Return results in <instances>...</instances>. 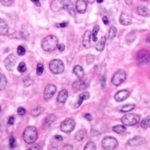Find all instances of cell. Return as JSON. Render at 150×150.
<instances>
[{
  "label": "cell",
  "mask_w": 150,
  "mask_h": 150,
  "mask_svg": "<svg viewBox=\"0 0 150 150\" xmlns=\"http://www.w3.org/2000/svg\"><path fill=\"white\" fill-rule=\"evenodd\" d=\"M58 44V39L54 35H49L42 41V48L46 52H52L57 48Z\"/></svg>",
  "instance_id": "cell-1"
},
{
  "label": "cell",
  "mask_w": 150,
  "mask_h": 150,
  "mask_svg": "<svg viewBox=\"0 0 150 150\" xmlns=\"http://www.w3.org/2000/svg\"><path fill=\"white\" fill-rule=\"evenodd\" d=\"M38 138V132L34 126H28L23 132V139L27 144H33Z\"/></svg>",
  "instance_id": "cell-2"
},
{
  "label": "cell",
  "mask_w": 150,
  "mask_h": 150,
  "mask_svg": "<svg viewBox=\"0 0 150 150\" xmlns=\"http://www.w3.org/2000/svg\"><path fill=\"white\" fill-rule=\"evenodd\" d=\"M139 121H140V116L138 114H134V113L125 114L122 118V125H125V126H134L135 125H137Z\"/></svg>",
  "instance_id": "cell-3"
},
{
  "label": "cell",
  "mask_w": 150,
  "mask_h": 150,
  "mask_svg": "<svg viewBox=\"0 0 150 150\" xmlns=\"http://www.w3.org/2000/svg\"><path fill=\"white\" fill-rule=\"evenodd\" d=\"M49 68L52 73L54 74H61L64 70V66L63 61L59 59H54L52 60L49 64Z\"/></svg>",
  "instance_id": "cell-4"
},
{
  "label": "cell",
  "mask_w": 150,
  "mask_h": 150,
  "mask_svg": "<svg viewBox=\"0 0 150 150\" xmlns=\"http://www.w3.org/2000/svg\"><path fill=\"white\" fill-rule=\"evenodd\" d=\"M101 146H102L103 149L112 150L118 146V141H117L114 137H112V136H108V137H105L102 140Z\"/></svg>",
  "instance_id": "cell-5"
},
{
  "label": "cell",
  "mask_w": 150,
  "mask_h": 150,
  "mask_svg": "<svg viewBox=\"0 0 150 150\" xmlns=\"http://www.w3.org/2000/svg\"><path fill=\"white\" fill-rule=\"evenodd\" d=\"M125 79H126V73H125V71L120 69L118 71H116L115 74L112 76V83L114 85V86H120L121 84H122L123 82H125Z\"/></svg>",
  "instance_id": "cell-6"
},
{
  "label": "cell",
  "mask_w": 150,
  "mask_h": 150,
  "mask_svg": "<svg viewBox=\"0 0 150 150\" xmlns=\"http://www.w3.org/2000/svg\"><path fill=\"white\" fill-rule=\"evenodd\" d=\"M136 62L138 66L147 64L150 63V54L146 50H141L136 55Z\"/></svg>",
  "instance_id": "cell-7"
},
{
  "label": "cell",
  "mask_w": 150,
  "mask_h": 150,
  "mask_svg": "<svg viewBox=\"0 0 150 150\" xmlns=\"http://www.w3.org/2000/svg\"><path fill=\"white\" fill-rule=\"evenodd\" d=\"M75 126H76L75 121L73 119H71V118H67L61 123L60 128H61L62 132L66 133V134H69L75 129Z\"/></svg>",
  "instance_id": "cell-8"
},
{
  "label": "cell",
  "mask_w": 150,
  "mask_h": 150,
  "mask_svg": "<svg viewBox=\"0 0 150 150\" xmlns=\"http://www.w3.org/2000/svg\"><path fill=\"white\" fill-rule=\"evenodd\" d=\"M16 63H17V57L15 54H9L4 61L5 67L8 71H12L13 69H14V67L16 66Z\"/></svg>",
  "instance_id": "cell-9"
},
{
  "label": "cell",
  "mask_w": 150,
  "mask_h": 150,
  "mask_svg": "<svg viewBox=\"0 0 150 150\" xmlns=\"http://www.w3.org/2000/svg\"><path fill=\"white\" fill-rule=\"evenodd\" d=\"M56 92V87L53 84H49L46 86L44 89V99L45 100H50L53 98L54 93Z\"/></svg>",
  "instance_id": "cell-10"
},
{
  "label": "cell",
  "mask_w": 150,
  "mask_h": 150,
  "mask_svg": "<svg viewBox=\"0 0 150 150\" xmlns=\"http://www.w3.org/2000/svg\"><path fill=\"white\" fill-rule=\"evenodd\" d=\"M64 0H53L51 3V9L54 12H59L64 9Z\"/></svg>",
  "instance_id": "cell-11"
},
{
  "label": "cell",
  "mask_w": 150,
  "mask_h": 150,
  "mask_svg": "<svg viewBox=\"0 0 150 150\" xmlns=\"http://www.w3.org/2000/svg\"><path fill=\"white\" fill-rule=\"evenodd\" d=\"M145 142V138L142 137V136H134V137L131 138L127 142V144L131 146H138L140 145H143Z\"/></svg>",
  "instance_id": "cell-12"
},
{
  "label": "cell",
  "mask_w": 150,
  "mask_h": 150,
  "mask_svg": "<svg viewBox=\"0 0 150 150\" xmlns=\"http://www.w3.org/2000/svg\"><path fill=\"white\" fill-rule=\"evenodd\" d=\"M129 96H130V92L128 90H120L115 94L114 99H115L116 101L121 102V101H123V100H125L126 99H128Z\"/></svg>",
  "instance_id": "cell-13"
},
{
  "label": "cell",
  "mask_w": 150,
  "mask_h": 150,
  "mask_svg": "<svg viewBox=\"0 0 150 150\" xmlns=\"http://www.w3.org/2000/svg\"><path fill=\"white\" fill-rule=\"evenodd\" d=\"M120 23L123 26H128L132 23V17L127 12H122L120 16Z\"/></svg>",
  "instance_id": "cell-14"
},
{
  "label": "cell",
  "mask_w": 150,
  "mask_h": 150,
  "mask_svg": "<svg viewBox=\"0 0 150 150\" xmlns=\"http://www.w3.org/2000/svg\"><path fill=\"white\" fill-rule=\"evenodd\" d=\"M64 9H66L72 17H75L76 11H75V8L73 6V3L71 2V0H64Z\"/></svg>",
  "instance_id": "cell-15"
},
{
  "label": "cell",
  "mask_w": 150,
  "mask_h": 150,
  "mask_svg": "<svg viewBox=\"0 0 150 150\" xmlns=\"http://www.w3.org/2000/svg\"><path fill=\"white\" fill-rule=\"evenodd\" d=\"M76 8L78 11V13L83 14L87 10V2L85 0H77L76 4Z\"/></svg>",
  "instance_id": "cell-16"
},
{
  "label": "cell",
  "mask_w": 150,
  "mask_h": 150,
  "mask_svg": "<svg viewBox=\"0 0 150 150\" xmlns=\"http://www.w3.org/2000/svg\"><path fill=\"white\" fill-rule=\"evenodd\" d=\"M68 98V91L67 89H62L59 94H58V97H57V102L60 103V104H63L67 101Z\"/></svg>",
  "instance_id": "cell-17"
},
{
  "label": "cell",
  "mask_w": 150,
  "mask_h": 150,
  "mask_svg": "<svg viewBox=\"0 0 150 150\" xmlns=\"http://www.w3.org/2000/svg\"><path fill=\"white\" fill-rule=\"evenodd\" d=\"M88 84L86 83V81L83 80V79H78V80H76L74 83H73V88L76 89V90H83L87 88Z\"/></svg>",
  "instance_id": "cell-18"
},
{
  "label": "cell",
  "mask_w": 150,
  "mask_h": 150,
  "mask_svg": "<svg viewBox=\"0 0 150 150\" xmlns=\"http://www.w3.org/2000/svg\"><path fill=\"white\" fill-rule=\"evenodd\" d=\"M90 41H91V33L90 31L87 30L83 36V46L86 49H88L90 47Z\"/></svg>",
  "instance_id": "cell-19"
},
{
  "label": "cell",
  "mask_w": 150,
  "mask_h": 150,
  "mask_svg": "<svg viewBox=\"0 0 150 150\" xmlns=\"http://www.w3.org/2000/svg\"><path fill=\"white\" fill-rule=\"evenodd\" d=\"M8 32V25L4 19L0 18V35H6Z\"/></svg>",
  "instance_id": "cell-20"
},
{
  "label": "cell",
  "mask_w": 150,
  "mask_h": 150,
  "mask_svg": "<svg viewBox=\"0 0 150 150\" xmlns=\"http://www.w3.org/2000/svg\"><path fill=\"white\" fill-rule=\"evenodd\" d=\"M89 93L88 92H83L82 94H80L79 95V98H78V100H77V102L76 103V105H75V108H78L79 107L81 104H82V102L84 101V100H88L89 99Z\"/></svg>",
  "instance_id": "cell-21"
},
{
  "label": "cell",
  "mask_w": 150,
  "mask_h": 150,
  "mask_svg": "<svg viewBox=\"0 0 150 150\" xmlns=\"http://www.w3.org/2000/svg\"><path fill=\"white\" fill-rule=\"evenodd\" d=\"M56 121V117H55V115L54 114H51V115H49L46 119H45V127H51L52 125H54V122Z\"/></svg>",
  "instance_id": "cell-22"
},
{
  "label": "cell",
  "mask_w": 150,
  "mask_h": 150,
  "mask_svg": "<svg viewBox=\"0 0 150 150\" xmlns=\"http://www.w3.org/2000/svg\"><path fill=\"white\" fill-rule=\"evenodd\" d=\"M87 137V131L86 130H80L75 134V139L76 141H83L85 138Z\"/></svg>",
  "instance_id": "cell-23"
},
{
  "label": "cell",
  "mask_w": 150,
  "mask_h": 150,
  "mask_svg": "<svg viewBox=\"0 0 150 150\" xmlns=\"http://www.w3.org/2000/svg\"><path fill=\"white\" fill-rule=\"evenodd\" d=\"M73 73L78 77V78H81L84 76L85 72H84V69L82 68V67L80 66H76L73 69Z\"/></svg>",
  "instance_id": "cell-24"
},
{
  "label": "cell",
  "mask_w": 150,
  "mask_h": 150,
  "mask_svg": "<svg viewBox=\"0 0 150 150\" xmlns=\"http://www.w3.org/2000/svg\"><path fill=\"white\" fill-rule=\"evenodd\" d=\"M105 42H106V37L102 36L101 39H100V41L96 44V46H95L96 50L99 51V52H101L104 49V47H105Z\"/></svg>",
  "instance_id": "cell-25"
},
{
  "label": "cell",
  "mask_w": 150,
  "mask_h": 150,
  "mask_svg": "<svg viewBox=\"0 0 150 150\" xmlns=\"http://www.w3.org/2000/svg\"><path fill=\"white\" fill-rule=\"evenodd\" d=\"M135 108L134 104H126V105H123L122 107L119 108V110L121 112H131Z\"/></svg>",
  "instance_id": "cell-26"
},
{
  "label": "cell",
  "mask_w": 150,
  "mask_h": 150,
  "mask_svg": "<svg viewBox=\"0 0 150 150\" xmlns=\"http://www.w3.org/2000/svg\"><path fill=\"white\" fill-rule=\"evenodd\" d=\"M137 12H138V14H139L140 16H143V17L147 16V15H148V13H149L147 8H146V6H138V8H137Z\"/></svg>",
  "instance_id": "cell-27"
},
{
  "label": "cell",
  "mask_w": 150,
  "mask_h": 150,
  "mask_svg": "<svg viewBox=\"0 0 150 150\" xmlns=\"http://www.w3.org/2000/svg\"><path fill=\"white\" fill-rule=\"evenodd\" d=\"M125 130H126V126L125 125H116V126L112 127V131L114 133H117V134H122L123 132H125Z\"/></svg>",
  "instance_id": "cell-28"
},
{
  "label": "cell",
  "mask_w": 150,
  "mask_h": 150,
  "mask_svg": "<svg viewBox=\"0 0 150 150\" xmlns=\"http://www.w3.org/2000/svg\"><path fill=\"white\" fill-rule=\"evenodd\" d=\"M136 36H137V34H136L135 31L129 32V33L126 35V41L128 42H133L135 40V39H136Z\"/></svg>",
  "instance_id": "cell-29"
},
{
  "label": "cell",
  "mask_w": 150,
  "mask_h": 150,
  "mask_svg": "<svg viewBox=\"0 0 150 150\" xmlns=\"http://www.w3.org/2000/svg\"><path fill=\"white\" fill-rule=\"evenodd\" d=\"M6 83H8V81H6V76L0 73V90L5 88V87L6 86Z\"/></svg>",
  "instance_id": "cell-30"
},
{
  "label": "cell",
  "mask_w": 150,
  "mask_h": 150,
  "mask_svg": "<svg viewBox=\"0 0 150 150\" xmlns=\"http://www.w3.org/2000/svg\"><path fill=\"white\" fill-rule=\"evenodd\" d=\"M117 33V29L115 26H112L109 30V39L110 40H112V39L116 36Z\"/></svg>",
  "instance_id": "cell-31"
},
{
  "label": "cell",
  "mask_w": 150,
  "mask_h": 150,
  "mask_svg": "<svg viewBox=\"0 0 150 150\" xmlns=\"http://www.w3.org/2000/svg\"><path fill=\"white\" fill-rule=\"evenodd\" d=\"M141 127L144 129H147L150 127V116L146 117V118H145L141 122Z\"/></svg>",
  "instance_id": "cell-32"
},
{
  "label": "cell",
  "mask_w": 150,
  "mask_h": 150,
  "mask_svg": "<svg viewBox=\"0 0 150 150\" xmlns=\"http://www.w3.org/2000/svg\"><path fill=\"white\" fill-rule=\"evenodd\" d=\"M42 112V107H36V108H34L33 110H31L30 114L33 117H37V116L40 115Z\"/></svg>",
  "instance_id": "cell-33"
},
{
  "label": "cell",
  "mask_w": 150,
  "mask_h": 150,
  "mask_svg": "<svg viewBox=\"0 0 150 150\" xmlns=\"http://www.w3.org/2000/svg\"><path fill=\"white\" fill-rule=\"evenodd\" d=\"M99 30H100V27H99V26H95L94 29H93L92 34H91V39H92V41H93V42H97V40H98L97 35H98V32H99Z\"/></svg>",
  "instance_id": "cell-34"
},
{
  "label": "cell",
  "mask_w": 150,
  "mask_h": 150,
  "mask_svg": "<svg viewBox=\"0 0 150 150\" xmlns=\"http://www.w3.org/2000/svg\"><path fill=\"white\" fill-rule=\"evenodd\" d=\"M97 147H96V145L94 144L93 142H89L86 145V146L84 147V150H96Z\"/></svg>",
  "instance_id": "cell-35"
},
{
  "label": "cell",
  "mask_w": 150,
  "mask_h": 150,
  "mask_svg": "<svg viewBox=\"0 0 150 150\" xmlns=\"http://www.w3.org/2000/svg\"><path fill=\"white\" fill-rule=\"evenodd\" d=\"M43 64H37V68H36V72H37V75L38 76H41L42 73H43Z\"/></svg>",
  "instance_id": "cell-36"
},
{
  "label": "cell",
  "mask_w": 150,
  "mask_h": 150,
  "mask_svg": "<svg viewBox=\"0 0 150 150\" xmlns=\"http://www.w3.org/2000/svg\"><path fill=\"white\" fill-rule=\"evenodd\" d=\"M26 69H27V67H26L25 63H23V62H21V63L18 66V72L23 73V72H25V71H26Z\"/></svg>",
  "instance_id": "cell-37"
},
{
  "label": "cell",
  "mask_w": 150,
  "mask_h": 150,
  "mask_svg": "<svg viewBox=\"0 0 150 150\" xmlns=\"http://www.w3.org/2000/svg\"><path fill=\"white\" fill-rule=\"evenodd\" d=\"M9 37H10V38H18V39L25 38V36H24V34L22 33V32H15V33L10 34Z\"/></svg>",
  "instance_id": "cell-38"
},
{
  "label": "cell",
  "mask_w": 150,
  "mask_h": 150,
  "mask_svg": "<svg viewBox=\"0 0 150 150\" xmlns=\"http://www.w3.org/2000/svg\"><path fill=\"white\" fill-rule=\"evenodd\" d=\"M17 52H18V55H24L26 54V50L23 46H21V45H19V46H18V49H17Z\"/></svg>",
  "instance_id": "cell-39"
},
{
  "label": "cell",
  "mask_w": 150,
  "mask_h": 150,
  "mask_svg": "<svg viewBox=\"0 0 150 150\" xmlns=\"http://www.w3.org/2000/svg\"><path fill=\"white\" fill-rule=\"evenodd\" d=\"M94 56L93 55H91V54H88V55H87V57H86V61H87V64H93V62H94Z\"/></svg>",
  "instance_id": "cell-40"
},
{
  "label": "cell",
  "mask_w": 150,
  "mask_h": 150,
  "mask_svg": "<svg viewBox=\"0 0 150 150\" xmlns=\"http://www.w3.org/2000/svg\"><path fill=\"white\" fill-rule=\"evenodd\" d=\"M13 1L14 0H0V2H1V4L5 6H9L12 5Z\"/></svg>",
  "instance_id": "cell-41"
},
{
  "label": "cell",
  "mask_w": 150,
  "mask_h": 150,
  "mask_svg": "<svg viewBox=\"0 0 150 150\" xmlns=\"http://www.w3.org/2000/svg\"><path fill=\"white\" fill-rule=\"evenodd\" d=\"M9 146L12 148H14L16 146V140L14 138V136H10V138H9Z\"/></svg>",
  "instance_id": "cell-42"
},
{
  "label": "cell",
  "mask_w": 150,
  "mask_h": 150,
  "mask_svg": "<svg viewBox=\"0 0 150 150\" xmlns=\"http://www.w3.org/2000/svg\"><path fill=\"white\" fill-rule=\"evenodd\" d=\"M31 84H32V80L30 79V77H28V78H26V79H24V86H25V87H29V86H30Z\"/></svg>",
  "instance_id": "cell-43"
},
{
  "label": "cell",
  "mask_w": 150,
  "mask_h": 150,
  "mask_svg": "<svg viewBox=\"0 0 150 150\" xmlns=\"http://www.w3.org/2000/svg\"><path fill=\"white\" fill-rule=\"evenodd\" d=\"M25 113H26V110H25L24 108H22V107H19V108L18 109V115L23 116Z\"/></svg>",
  "instance_id": "cell-44"
},
{
  "label": "cell",
  "mask_w": 150,
  "mask_h": 150,
  "mask_svg": "<svg viewBox=\"0 0 150 150\" xmlns=\"http://www.w3.org/2000/svg\"><path fill=\"white\" fill-rule=\"evenodd\" d=\"M68 25V22H63V23H57L55 26L57 28H66Z\"/></svg>",
  "instance_id": "cell-45"
},
{
  "label": "cell",
  "mask_w": 150,
  "mask_h": 150,
  "mask_svg": "<svg viewBox=\"0 0 150 150\" xmlns=\"http://www.w3.org/2000/svg\"><path fill=\"white\" fill-rule=\"evenodd\" d=\"M14 122H15V117L14 116H10L9 119H8V125H14Z\"/></svg>",
  "instance_id": "cell-46"
},
{
  "label": "cell",
  "mask_w": 150,
  "mask_h": 150,
  "mask_svg": "<svg viewBox=\"0 0 150 150\" xmlns=\"http://www.w3.org/2000/svg\"><path fill=\"white\" fill-rule=\"evenodd\" d=\"M105 80H106L105 76H102L100 77V81H101V87H102V88H105Z\"/></svg>",
  "instance_id": "cell-47"
},
{
  "label": "cell",
  "mask_w": 150,
  "mask_h": 150,
  "mask_svg": "<svg viewBox=\"0 0 150 150\" xmlns=\"http://www.w3.org/2000/svg\"><path fill=\"white\" fill-rule=\"evenodd\" d=\"M57 48H58V50H59L60 52H63V51L64 50V48H66V47H64V45L63 43H59V44H58Z\"/></svg>",
  "instance_id": "cell-48"
},
{
  "label": "cell",
  "mask_w": 150,
  "mask_h": 150,
  "mask_svg": "<svg viewBox=\"0 0 150 150\" xmlns=\"http://www.w3.org/2000/svg\"><path fill=\"white\" fill-rule=\"evenodd\" d=\"M31 2L33 3L36 6H41V2H40V0H31Z\"/></svg>",
  "instance_id": "cell-49"
},
{
  "label": "cell",
  "mask_w": 150,
  "mask_h": 150,
  "mask_svg": "<svg viewBox=\"0 0 150 150\" xmlns=\"http://www.w3.org/2000/svg\"><path fill=\"white\" fill-rule=\"evenodd\" d=\"M84 116H85V118H86L87 120H88V121H92V116H91L89 113H86Z\"/></svg>",
  "instance_id": "cell-50"
},
{
  "label": "cell",
  "mask_w": 150,
  "mask_h": 150,
  "mask_svg": "<svg viewBox=\"0 0 150 150\" xmlns=\"http://www.w3.org/2000/svg\"><path fill=\"white\" fill-rule=\"evenodd\" d=\"M102 21H103V23L105 24V25H108L109 24V19L107 17H103L102 18Z\"/></svg>",
  "instance_id": "cell-51"
},
{
  "label": "cell",
  "mask_w": 150,
  "mask_h": 150,
  "mask_svg": "<svg viewBox=\"0 0 150 150\" xmlns=\"http://www.w3.org/2000/svg\"><path fill=\"white\" fill-rule=\"evenodd\" d=\"M63 149H70V150H72L73 149V146L72 145H67V146H64L63 147Z\"/></svg>",
  "instance_id": "cell-52"
},
{
  "label": "cell",
  "mask_w": 150,
  "mask_h": 150,
  "mask_svg": "<svg viewBox=\"0 0 150 150\" xmlns=\"http://www.w3.org/2000/svg\"><path fill=\"white\" fill-rule=\"evenodd\" d=\"M54 138L56 139V140H58V141H62L63 140V137L61 135H59V134H56L55 136H54Z\"/></svg>",
  "instance_id": "cell-53"
},
{
  "label": "cell",
  "mask_w": 150,
  "mask_h": 150,
  "mask_svg": "<svg viewBox=\"0 0 150 150\" xmlns=\"http://www.w3.org/2000/svg\"><path fill=\"white\" fill-rule=\"evenodd\" d=\"M34 149H42V147L39 146V145H36V146H34L33 147H30V150H34Z\"/></svg>",
  "instance_id": "cell-54"
},
{
  "label": "cell",
  "mask_w": 150,
  "mask_h": 150,
  "mask_svg": "<svg viewBox=\"0 0 150 150\" xmlns=\"http://www.w3.org/2000/svg\"><path fill=\"white\" fill-rule=\"evenodd\" d=\"M125 3L127 4V5H131L132 3H133V0H125Z\"/></svg>",
  "instance_id": "cell-55"
},
{
  "label": "cell",
  "mask_w": 150,
  "mask_h": 150,
  "mask_svg": "<svg viewBox=\"0 0 150 150\" xmlns=\"http://www.w3.org/2000/svg\"><path fill=\"white\" fill-rule=\"evenodd\" d=\"M88 1L89 3H91V4H92V3H93V2L95 1V0H88Z\"/></svg>",
  "instance_id": "cell-56"
},
{
  "label": "cell",
  "mask_w": 150,
  "mask_h": 150,
  "mask_svg": "<svg viewBox=\"0 0 150 150\" xmlns=\"http://www.w3.org/2000/svg\"><path fill=\"white\" fill-rule=\"evenodd\" d=\"M97 2H98V3H102V2H103V0H97Z\"/></svg>",
  "instance_id": "cell-57"
},
{
  "label": "cell",
  "mask_w": 150,
  "mask_h": 150,
  "mask_svg": "<svg viewBox=\"0 0 150 150\" xmlns=\"http://www.w3.org/2000/svg\"><path fill=\"white\" fill-rule=\"evenodd\" d=\"M147 41L150 42V33H149V35H148V37H147Z\"/></svg>",
  "instance_id": "cell-58"
},
{
  "label": "cell",
  "mask_w": 150,
  "mask_h": 150,
  "mask_svg": "<svg viewBox=\"0 0 150 150\" xmlns=\"http://www.w3.org/2000/svg\"><path fill=\"white\" fill-rule=\"evenodd\" d=\"M142 1H146V0H142Z\"/></svg>",
  "instance_id": "cell-59"
},
{
  "label": "cell",
  "mask_w": 150,
  "mask_h": 150,
  "mask_svg": "<svg viewBox=\"0 0 150 150\" xmlns=\"http://www.w3.org/2000/svg\"><path fill=\"white\" fill-rule=\"evenodd\" d=\"M0 110H1V106H0Z\"/></svg>",
  "instance_id": "cell-60"
}]
</instances>
